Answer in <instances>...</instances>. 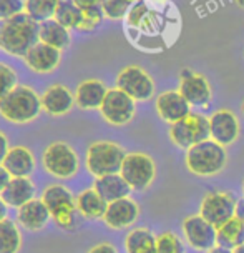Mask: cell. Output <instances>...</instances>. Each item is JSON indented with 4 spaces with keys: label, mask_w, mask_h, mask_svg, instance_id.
<instances>
[{
    "label": "cell",
    "mask_w": 244,
    "mask_h": 253,
    "mask_svg": "<svg viewBox=\"0 0 244 253\" xmlns=\"http://www.w3.org/2000/svg\"><path fill=\"white\" fill-rule=\"evenodd\" d=\"M40 24L24 12L0 25V50L12 57H25L27 52L38 42Z\"/></svg>",
    "instance_id": "cell-1"
},
{
    "label": "cell",
    "mask_w": 244,
    "mask_h": 253,
    "mask_svg": "<svg viewBox=\"0 0 244 253\" xmlns=\"http://www.w3.org/2000/svg\"><path fill=\"white\" fill-rule=\"evenodd\" d=\"M42 110V97L27 85H17L0 100V115L12 124H30L38 119Z\"/></svg>",
    "instance_id": "cell-2"
},
{
    "label": "cell",
    "mask_w": 244,
    "mask_h": 253,
    "mask_svg": "<svg viewBox=\"0 0 244 253\" xmlns=\"http://www.w3.org/2000/svg\"><path fill=\"white\" fill-rule=\"evenodd\" d=\"M186 169L198 177H214L224 170L228 164L226 147L213 138L203 140L186 150Z\"/></svg>",
    "instance_id": "cell-3"
},
{
    "label": "cell",
    "mask_w": 244,
    "mask_h": 253,
    "mask_svg": "<svg viewBox=\"0 0 244 253\" xmlns=\"http://www.w3.org/2000/svg\"><path fill=\"white\" fill-rule=\"evenodd\" d=\"M125 157L126 152L118 143L100 140L88 147L85 164H87V170L90 173L98 178L105 177V175L120 173Z\"/></svg>",
    "instance_id": "cell-4"
},
{
    "label": "cell",
    "mask_w": 244,
    "mask_h": 253,
    "mask_svg": "<svg viewBox=\"0 0 244 253\" xmlns=\"http://www.w3.org/2000/svg\"><path fill=\"white\" fill-rule=\"evenodd\" d=\"M43 203L50 210L52 220L58 227L70 230L75 227L76 221V198L71 195V192L63 185H50L45 188L42 195Z\"/></svg>",
    "instance_id": "cell-5"
},
{
    "label": "cell",
    "mask_w": 244,
    "mask_h": 253,
    "mask_svg": "<svg viewBox=\"0 0 244 253\" xmlns=\"http://www.w3.org/2000/svg\"><path fill=\"white\" fill-rule=\"evenodd\" d=\"M120 173L126 180V183L132 187V190L144 192V190L150 188V185L155 182L156 177L155 160L143 152L126 153Z\"/></svg>",
    "instance_id": "cell-6"
},
{
    "label": "cell",
    "mask_w": 244,
    "mask_h": 253,
    "mask_svg": "<svg viewBox=\"0 0 244 253\" xmlns=\"http://www.w3.org/2000/svg\"><path fill=\"white\" fill-rule=\"evenodd\" d=\"M170 138L176 147L191 148L196 143L209 138V119L201 114H189L176 124L170 125Z\"/></svg>",
    "instance_id": "cell-7"
},
{
    "label": "cell",
    "mask_w": 244,
    "mask_h": 253,
    "mask_svg": "<svg viewBox=\"0 0 244 253\" xmlns=\"http://www.w3.org/2000/svg\"><path fill=\"white\" fill-rule=\"evenodd\" d=\"M42 162L48 173L62 180L71 178L80 169L78 155L65 142H55L48 145L43 152Z\"/></svg>",
    "instance_id": "cell-8"
},
{
    "label": "cell",
    "mask_w": 244,
    "mask_h": 253,
    "mask_svg": "<svg viewBox=\"0 0 244 253\" xmlns=\"http://www.w3.org/2000/svg\"><path fill=\"white\" fill-rule=\"evenodd\" d=\"M116 88L123 90L135 102H146L155 95V82L146 70L138 65H128L116 77Z\"/></svg>",
    "instance_id": "cell-9"
},
{
    "label": "cell",
    "mask_w": 244,
    "mask_h": 253,
    "mask_svg": "<svg viewBox=\"0 0 244 253\" xmlns=\"http://www.w3.org/2000/svg\"><path fill=\"white\" fill-rule=\"evenodd\" d=\"M236 205L238 200L231 192L216 190V192H209L203 198L200 215L211 225H214L216 228H219L221 225H224L236 215Z\"/></svg>",
    "instance_id": "cell-10"
},
{
    "label": "cell",
    "mask_w": 244,
    "mask_h": 253,
    "mask_svg": "<svg viewBox=\"0 0 244 253\" xmlns=\"http://www.w3.org/2000/svg\"><path fill=\"white\" fill-rule=\"evenodd\" d=\"M100 114L113 126H123L133 120L137 114V105L130 95L120 88H110L100 107Z\"/></svg>",
    "instance_id": "cell-11"
},
{
    "label": "cell",
    "mask_w": 244,
    "mask_h": 253,
    "mask_svg": "<svg viewBox=\"0 0 244 253\" xmlns=\"http://www.w3.org/2000/svg\"><path fill=\"white\" fill-rule=\"evenodd\" d=\"M181 228H183L184 240H186V243L193 250L209 252L211 248L218 245V232H216V227L203 218L200 213L186 216L183 220Z\"/></svg>",
    "instance_id": "cell-12"
},
{
    "label": "cell",
    "mask_w": 244,
    "mask_h": 253,
    "mask_svg": "<svg viewBox=\"0 0 244 253\" xmlns=\"http://www.w3.org/2000/svg\"><path fill=\"white\" fill-rule=\"evenodd\" d=\"M179 93L191 107H208L213 98V90L205 75L183 69L179 72Z\"/></svg>",
    "instance_id": "cell-13"
},
{
    "label": "cell",
    "mask_w": 244,
    "mask_h": 253,
    "mask_svg": "<svg viewBox=\"0 0 244 253\" xmlns=\"http://www.w3.org/2000/svg\"><path fill=\"white\" fill-rule=\"evenodd\" d=\"M239 137V120L233 110L221 108L209 117V138L223 147L233 145Z\"/></svg>",
    "instance_id": "cell-14"
},
{
    "label": "cell",
    "mask_w": 244,
    "mask_h": 253,
    "mask_svg": "<svg viewBox=\"0 0 244 253\" xmlns=\"http://www.w3.org/2000/svg\"><path fill=\"white\" fill-rule=\"evenodd\" d=\"M156 114L160 115L161 120L168 124H176L184 117L191 114V105L186 98L179 93V90H166L156 97Z\"/></svg>",
    "instance_id": "cell-15"
},
{
    "label": "cell",
    "mask_w": 244,
    "mask_h": 253,
    "mask_svg": "<svg viewBox=\"0 0 244 253\" xmlns=\"http://www.w3.org/2000/svg\"><path fill=\"white\" fill-rule=\"evenodd\" d=\"M139 216V207L138 203L132 200L130 197L121 198V200L108 203V209L103 216V221L106 227L113 230H123L132 227Z\"/></svg>",
    "instance_id": "cell-16"
},
{
    "label": "cell",
    "mask_w": 244,
    "mask_h": 253,
    "mask_svg": "<svg viewBox=\"0 0 244 253\" xmlns=\"http://www.w3.org/2000/svg\"><path fill=\"white\" fill-rule=\"evenodd\" d=\"M24 60L27 65L34 72H37V74H50V72H53L60 65L62 50H58V48L52 47V45H47L38 40V42L27 52Z\"/></svg>",
    "instance_id": "cell-17"
},
{
    "label": "cell",
    "mask_w": 244,
    "mask_h": 253,
    "mask_svg": "<svg viewBox=\"0 0 244 253\" xmlns=\"http://www.w3.org/2000/svg\"><path fill=\"white\" fill-rule=\"evenodd\" d=\"M75 105V95L65 85H50L42 95V108L48 115H67Z\"/></svg>",
    "instance_id": "cell-18"
},
{
    "label": "cell",
    "mask_w": 244,
    "mask_h": 253,
    "mask_svg": "<svg viewBox=\"0 0 244 253\" xmlns=\"http://www.w3.org/2000/svg\"><path fill=\"white\" fill-rule=\"evenodd\" d=\"M106 85L102 80L88 79L83 80L75 92V105L81 110H100L103 100L106 97Z\"/></svg>",
    "instance_id": "cell-19"
},
{
    "label": "cell",
    "mask_w": 244,
    "mask_h": 253,
    "mask_svg": "<svg viewBox=\"0 0 244 253\" xmlns=\"http://www.w3.org/2000/svg\"><path fill=\"white\" fill-rule=\"evenodd\" d=\"M35 185L29 177H12L0 197L10 209H20L35 198Z\"/></svg>",
    "instance_id": "cell-20"
},
{
    "label": "cell",
    "mask_w": 244,
    "mask_h": 253,
    "mask_svg": "<svg viewBox=\"0 0 244 253\" xmlns=\"http://www.w3.org/2000/svg\"><path fill=\"white\" fill-rule=\"evenodd\" d=\"M50 218H52L50 210L47 209L43 200H37V198L25 203V205L20 207L19 211H17V220H19V223L24 228L32 230V232L42 230Z\"/></svg>",
    "instance_id": "cell-21"
},
{
    "label": "cell",
    "mask_w": 244,
    "mask_h": 253,
    "mask_svg": "<svg viewBox=\"0 0 244 253\" xmlns=\"http://www.w3.org/2000/svg\"><path fill=\"white\" fill-rule=\"evenodd\" d=\"M2 165L10 177H30L35 170V157L27 147H12Z\"/></svg>",
    "instance_id": "cell-22"
},
{
    "label": "cell",
    "mask_w": 244,
    "mask_h": 253,
    "mask_svg": "<svg viewBox=\"0 0 244 253\" xmlns=\"http://www.w3.org/2000/svg\"><path fill=\"white\" fill-rule=\"evenodd\" d=\"M93 188L100 193V197L106 203L121 200V198L130 197L132 187L126 183V180L121 177V173L105 175V177H98L95 180Z\"/></svg>",
    "instance_id": "cell-23"
},
{
    "label": "cell",
    "mask_w": 244,
    "mask_h": 253,
    "mask_svg": "<svg viewBox=\"0 0 244 253\" xmlns=\"http://www.w3.org/2000/svg\"><path fill=\"white\" fill-rule=\"evenodd\" d=\"M38 39H40V42L52 45V47L58 48V50H67L71 43L70 29H67L65 25H62L60 22L55 19L45 20L40 24Z\"/></svg>",
    "instance_id": "cell-24"
},
{
    "label": "cell",
    "mask_w": 244,
    "mask_h": 253,
    "mask_svg": "<svg viewBox=\"0 0 244 253\" xmlns=\"http://www.w3.org/2000/svg\"><path fill=\"white\" fill-rule=\"evenodd\" d=\"M76 209H78L81 216L88 220H103L108 203L103 200L95 188H87L76 197Z\"/></svg>",
    "instance_id": "cell-25"
},
{
    "label": "cell",
    "mask_w": 244,
    "mask_h": 253,
    "mask_svg": "<svg viewBox=\"0 0 244 253\" xmlns=\"http://www.w3.org/2000/svg\"><path fill=\"white\" fill-rule=\"evenodd\" d=\"M126 253H156V237L148 228H133L125 237Z\"/></svg>",
    "instance_id": "cell-26"
},
{
    "label": "cell",
    "mask_w": 244,
    "mask_h": 253,
    "mask_svg": "<svg viewBox=\"0 0 244 253\" xmlns=\"http://www.w3.org/2000/svg\"><path fill=\"white\" fill-rule=\"evenodd\" d=\"M216 232H218V245L228 248V250H234L244 243V225L236 216H233L229 221L216 228Z\"/></svg>",
    "instance_id": "cell-27"
},
{
    "label": "cell",
    "mask_w": 244,
    "mask_h": 253,
    "mask_svg": "<svg viewBox=\"0 0 244 253\" xmlns=\"http://www.w3.org/2000/svg\"><path fill=\"white\" fill-rule=\"evenodd\" d=\"M22 247L20 230L12 220L0 221V253H19Z\"/></svg>",
    "instance_id": "cell-28"
},
{
    "label": "cell",
    "mask_w": 244,
    "mask_h": 253,
    "mask_svg": "<svg viewBox=\"0 0 244 253\" xmlns=\"http://www.w3.org/2000/svg\"><path fill=\"white\" fill-rule=\"evenodd\" d=\"M81 15H83V10L73 0H58V7L53 19L60 22L62 25H65L67 29L78 30L81 24Z\"/></svg>",
    "instance_id": "cell-29"
},
{
    "label": "cell",
    "mask_w": 244,
    "mask_h": 253,
    "mask_svg": "<svg viewBox=\"0 0 244 253\" xmlns=\"http://www.w3.org/2000/svg\"><path fill=\"white\" fill-rule=\"evenodd\" d=\"M58 0H25V13L37 24L55 17Z\"/></svg>",
    "instance_id": "cell-30"
},
{
    "label": "cell",
    "mask_w": 244,
    "mask_h": 253,
    "mask_svg": "<svg viewBox=\"0 0 244 253\" xmlns=\"http://www.w3.org/2000/svg\"><path fill=\"white\" fill-rule=\"evenodd\" d=\"M135 2L137 0H102V10L106 19L120 20L128 15Z\"/></svg>",
    "instance_id": "cell-31"
},
{
    "label": "cell",
    "mask_w": 244,
    "mask_h": 253,
    "mask_svg": "<svg viewBox=\"0 0 244 253\" xmlns=\"http://www.w3.org/2000/svg\"><path fill=\"white\" fill-rule=\"evenodd\" d=\"M156 253H184V243L173 232H163L156 237Z\"/></svg>",
    "instance_id": "cell-32"
},
{
    "label": "cell",
    "mask_w": 244,
    "mask_h": 253,
    "mask_svg": "<svg viewBox=\"0 0 244 253\" xmlns=\"http://www.w3.org/2000/svg\"><path fill=\"white\" fill-rule=\"evenodd\" d=\"M103 17H105V13L102 10V5L85 8L83 15H81V24L78 27V32H93L95 29L100 27Z\"/></svg>",
    "instance_id": "cell-33"
},
{
    "label": "cell",
    "mask_w": 244,
    "mask_h": 253,
    "mask_svg": "<svg viewBox=\"0 0 244 253\" xmlns=\"http://www.w3.org/2000/svg\"><path fill=\"white\" fill-rule=\"evenodd\" d=\"M17 74L12 67L0 62V100L17 87Z\"/></svg>",
    "instance_id": "cell-34"
},
{
    "label": "cell",
    "mask_w": 244,
    "mask_h": 253,
    "mask_svg": "<svg viewBox=\"0 0 244 253\" xmlns=\"http://www.w3.org/2000/svg\"><path fill=\"white\" fill-rule=\"evenodd\" d=\"M25 12V0H0V20H8Z\"/></svg>",
    "instance_id": "cell-35"
},
{
    "label": "cell",
    "mask_w": 244,
    "mask_h": 253,
    "mask_svg": "<svg viewBox=\"0 0 244 253\" xmlns=\"http://www.w3.org/2000/svg\"><path fill=\"white\" fill-rule=\"evenodd\" d=\"M148 13V5L144 0H137V2L133 3V7L130 8L128 15H126V22H128V25L132 27H139L143 24V20H146Z\"/></svg>",
    "instance_id": "cell-36"
},
{
    "label": "cell",
    "mask_w": 244,
    "mask_h": 253,
    "mask_svg": "<svg viewBox=\"0 0 244 253\" xmlns=\"http://www.w3.org/2000/svg\"><path fill=\"white\" fill-rule=\"evenodd\" d=\"M8 150H10V147H8L7 135L3 132H0V164H3V160H5Z\"/></svg>",
    "instance_id": "cell-37"
},
{
    "label": "cell",
    "mask_w": 244,
    "mask_h": 253,
    "mask_svg": "<svg viewBox=\"0 0 244 253\" xmlns=\"http://www.w3.org/2000/svg\"><path fill=\"white\" fill-rule=\"evenodd\" d=\"M88 253H118V252H116V248L111 243H98L93 248H90Z\"/></svg>",
    "instance_id": "cell-38"
},
{
    "label": "cell",
    "mask_w": 244,
    "mask_h": 253,
    "mask_svg": "<svg viewBox=\"0 0 244 253\" xmlns=\"http://www.w3.org/2000/svg\"><path fill=\"white\" fill-rule=\"evenodd\" d=\"M12 180V177H10V173L7 171V169L3 167L2 164H0V193L5 190V187L8 185V182Z\"/></svg>",
    "instance_id": "cell-39"
},
{
    "label": "cell",
    "mask_w": 244,
    "mask_h": 253,
    "mask_svg": "<svg viewBox=\"0 0 244 253\" xmlns=\"http://www.w3.org/2000/svg\"><path fill=\"white\" fill-rule=\"evenodd\" d=\"M73 2L81 8V10H85V8H90V7L102 5V0H73Z\"/></svg>",
    "instance_id": "cell-40"
},
{
    "label": "cell",
    "mask_w": 244,
    "mask_h": 253,
    "mask_svg": "<svg viewBox=\"0 0 244 253\" xmlns=\"http://www.w3.org/2000/svg\"><path fill=\"white\" fill-rule=\"evenodd\" d=\"M236 218L241 221V223L244 225V198H241V200H238V205H236Z\"/></svg>",
    "instance_id": "cell-41"
},
{
    "label": "cell",
    "mask_w": 244,
    "mask_h": 253,
    "mask_svg": "<svg viewBox=\"0 0 244 253\" xmlns=\"http://www.w3.org/2000/svg\"><path fill=\"white\" fill-rule=\"evenodd\" d=\"M7 210H8V205L3 202V198L0 197V221L7 218Z\"/></svg>",
    "instance_id": "cell-42"
},
{
    "label": "cell",
    "mask_w": 244,
    "mask_h": 253,
    "mask_svg": "<svg viewBox=\"0 0 244 253\" xmlns=\"http://www.w3.org/2000/svg\"><path fill=\"white\" fill-rule=\"evenodd\" d=\"M206 253H233V250H228V248H224V247L216 245L214 248H211V250Z\"/></svg>",
    "instance_id": "cell-43"
},
{
    "label": "cell",
    "mask_w": 244,
    "mask_h": 253,
    "mask_svg": "<svg viewBox=\"0 0 244 253\" xmlns=\"http://www.w3.org/2000/svg\"><path fill=\"white\" fill-rule=\"evenodd\" d=\"M233 253H244V243H241V245H239V247L234 248Z\"/></svg>",
    "instance_id": "cell-44"
},
{
    "label": "cell",
    "mask_w": 244,
    "mask_h": 253,
    "mask_svg": "<svg viewBox=\"0 0 244 253\" xmlns=\"http://www.w3.org/2000/svg\"><path fill=\"white\" fill-rule=\"evenodd\" d=\"M234 2H236L239 7H243V8H244V0H234Z\"/></svg>",
    "instance_id": "cell-45"
},
{
    "label": "cell",
    "mask_w": 244,
    "mask_h": 253,
    "mask_svg": "<svg viewBox=\"0 0 244 253\" xmlns=\"http://www.w3.org/2000/svg\"><path fill=\"white\" fill-rule=\"evenodd\" d=\"M241 110H243V114H244V102H243V105H241Z\"/></svg>",
    "instance_id": "cell-46"
},
{
    "label": "cell",
    "mask_w": 244,
    "mask_h": 253,
    "mask_svg": "<svg viewBox=\"0 0 244 253\" xmlns=\"http://www.w3.org/2000/svg\"><path fill=\"white\" fill-rule=\"evenodd\" d=\"M243 195H244V180H243Z\"/></svg>",
    "instance_id": "cell-47"
}]
</instances>
